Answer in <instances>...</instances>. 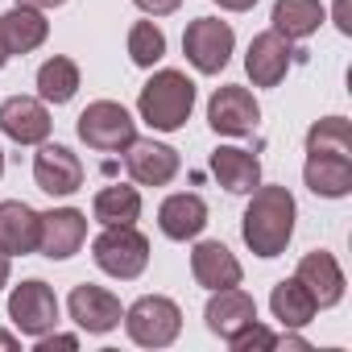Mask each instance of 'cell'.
<instances>
[{"label": "cell", "instance_id": "obj_1", "mask_svg": "<svg viewBox=\"0 0 352 352\" xmlns=\"http://www.w3.org/2000/svg\"><path fill=\"white\" fill-rule=\"evenodd\" d=\"M249 208L241 216V236L257 257H282L286 245L294 241V220H298V204L286 187L270 183V187H253L249 191Z\"/></svg>", "mask_w": 352, "mask_h": 352}, {"label": "cell", "instance_id": "obj_2", "mask_svg": "<svg viewBox=\"0 0 352 352\" xmlns=\"http://www.w3.org/2000/svg\"><path fill=\"white\" fill-rule=\"evenodd\" d=\"M137 112L153 133H179L195 112V83L183 71H153L137 96Z\"/></svg>", "mask_w": 352, "mask_h": 352}, {"label": "cell", "instance_id": "obj_3", "mask_svg": "<svg viewBox=\"0 0 352 352\" xmlns=\"http://www.w3.org/2000/svg\"><path fill=\"white\" fill-rule=\"evenodd\" d=\"M120 323L137 348H170L183 331V307L166 294H141L133 307H124Z\"/></svg>", "mask_w": 352, "mask_h": 352}, {"label": "cell", "instance_id": "obj_4", "mask_svg": "<svg viewBox=\"0 0 352 352\" xmlns=\"http://www.w3.org/2000/svg\"><path fill=\"white\" fill-rule=\"evenodd\" d=\"M91 257L108 278L133 282L149 265V241H145V232H137V224H108L91 241Z\"/></svg>", "mask_w": 352, "mask_h": 352}, {"label": "cell", "instance_id": "obj_5", "mask_svg": "<svg viewBox=\"0 0 352 352\" xmlns=\"http://www.w3.org/2000/svg\"><path fill=\"white\" fill-rule=\"evenodd\" d=\"M79 141L96 153H124L137 141V120L116 100H96L79 112Z\"/></svg>", "mask_w": 352, "mask_h": 352}, {"label": "cell", "instance_id": "obj_6", "mask_svg": "<svg viewBox=\"0 0 352 352\" xmlns=\"http://www.w3.org/2000/svg\"><path fill=\"white\" fill-rule=\"evenodd\" d=\"M236 50V34L220 17H195L183 30V54L199 75H220Z\"/></svg>", "mask_w": 352, "mask_h": 352}, {"label": "cell", "instance_id": "obj_7", "mask_svg": "<svg viewBox=\"0 0 352 352\" xmlns=\"http://www.w3.org/2000/svg\"><path fill=\"white\" fill-rule=\"evenodd\" d=\"M9 323L17 327V336H46L58 327V298L42 278H25L21 286H13L9 294Z\"/></svg>", "mask_w": 352, "mask_h": 352}, {"label": "cell", "instance_id": "obj_8", "mask_svg": "<svg viewBox=\"0 0 352 352\" xmlns=\"http://www.w3.org/2000/svg\"><path fill=\"white\" fill-rule=\"evenodd\" d=\"M208 124L220 133V137H249L257 124H261V104L249 87L241 83H224L212 91L208 100Z\"/></svg>", "mask_w": 352, "mask_h": 352}, {"label": "cell", "instance_id": "obj_9", "mask_svg": "<svg viewBox=\"0 0 352 352\" xmlns=\"http://www.w3.org/2000/svg\"><path fill=\"white\" fill-rule=\"evenodd\" d=\"M67 311H71V323H75L79 331H87V336H108V331H116L120 319H124L120 298H116L108 286H91V282H83V286L71 290Z\"/></svg>", "mask_w": 352, "mask_h": 352}, {"label": "cell", "instance_id": "obj_10", "mask_svg": "<svg viewBox=\"0 0 352 352\" xmlns=\"http://www.w3.org/2000/svg\"><path fill=\"white\" fill-rule=\"evenodd\" d=\"M34 183H38V191H46L54 199L75 195L83 187V162H79V153L67 149V145H58V141L54 145L42 141V149L34 153Z\"/></svg>", "mask_w": 352, "mask_h": 352}, {"label": "cell", "instance_id": "obj_11", "mask_svg": "<svg viewBox=\"0 0 352 352\" xmlns=\"http://www.w3.org/2000/svg\"><path fill=\"white\" fill-rule=\"evenodd\" d=\"M87 245V216L79 208H54L38 216V253L50 261H67Z\"/></svg>", "mask_w": 352, "mask_h": 352}, {"label": "cell", "instance_id": "obj_12", "mask_svg": "<svg viewBox=\"0 0 352 352\" xmlns=\"http://www.w3.org/2000/svg\"><path fill=\"white\" fill-rule=\"evenodd\" d=\"M124 166H129V179L137 187H166L174 183V174H179L183 157L174 145H162L153 137H137L129 149H124Z\"/></svg>", "mask_w": 352, "mask_h": 352}, {"label": "cell", "instance_id": "obj_13", "mask_svg": "<svg viewBox=\"0 0 352 352\" xmlns=\"http://www.w3.org/2000/svg\"><path fill=\"white\" fill-rule=\"evenodd\" d=\"M50 129H54L50 108L38 96H9L0 104V133L17 145H42L50 137Z\"/></svg>", "mask_w": 352, "mask_h": 352}, {"label": "cell", "instance_id": "obj_14", "mask_svg": "<svg viewBox=\"0 0 352 352\" xmlns=\"http://www.w3.org/2000/svg\"><path fill=\"white\" fill-rule=\"evenodd\" d=\"M290 63H294V50H290V42H286L278 30H265V34H257V38L249 42L245 71H249L253 87H278V83L286 79Z\"/></svg>", "mask_w": 352, "mask_h": 352}, {"label": "cell", "instance_id": "obj_15", "mask_svg": "<svg viewBox=\"0 0 352 352\" xmlns=\"http://www.w3.org/2000/svg\"><path fill=\"white\" fill-rule=\"evenodd\" d=\"M204 319H208V331L228 344L245 323L257 319V302H253L249 290L224 286V290H212V298H208V307H204Z\"/></svg>", "mask_w": 352, "mask_h": 352}, {"label": "cell", "instance_id": "obj_16", "mask_svg": "<svg viewBox=\"0 0 352 352\" xmlns=\"http://www.w3.org/2000/svg\"><path fill=\"white\" fill-rule=\"evenodd\" d=\"M157 228L170 241H195L208 228V204L195 191H179V195H166L157 208Z\"/></svg>", "mask_w": 352, "mask_h": 352}, {"label": "cell", "instance_id": "obj_17", "mask_svg": "<svg viewBox=\"0 0 352 352\" xmlns=\"http://www.w3.org/2000/svg\"><path fill=\"white\" fill-rule=\"evenodd\" d=\"M191 274L204 290H224V286H241L245 270L236 261V253L220 241H199L191 249Z\"/></svg>", "mask_w": 352, "mask_h": 352}, {"label": "cell", "instance_id": "obj_18", "mask_svg": "<svg viewBox=\"0 0 352 352\" xmlns=\"http://www.w3.org/2000/svg\"><path fill=\"white\" fill-rule=\"evenodd\" d=\"M294 278L311 290V298H315V307L319 311H327V307H336L340 298H344V270H340V261L331 257V253H323V249H315V253H307L302 261H298V270H294Z\"/></svg>", "mask_w": 352, "mask_h": 352}, {"label": "cell", "instance_id": "obj_19", "mask_svg": "<svg viewBox=\"0 0 352 352\" xmlns=\"http://www.w3.org/2000/svg\"><path fill=\"white\" fill-rule=\"evenodd\" d=\"M302 183L323 199L352 195V157L348 153H307L302 162Z\"/></svg>", "mask_w": 352, "mask_h": 352}, {"label": "cell", "instance_id": "obj_20", "mask_svg": "<svg viewBox=\"0 0 352 352\" xmlns=\"http://www.w3.org/2000/svg\"><path fill=\"white\" fill-rule=\"evenodd\" d=\"M0 38H5L9 54H34L50 38V21H46L42 9L13 5L9 13H0Z\"/></svg>", "mask_w": 352, "mask_h": 352}, {"label": "cell", "instance_id": "obj_21", "mask_svg": "<svg viewBox=\"0 0 352 352\" xmlns=\"http://www.w3.org/2000/svg\"><path fill=\"white\" fill-rule=\"evenodd\" d=\"M38 216L30 204L21 199H5L0 204V249L9 257H25V253H38Z\"/></svg>", "mask_w": 352, "mask_h": 352}, {"label": "cell", "instance_id": "obj_22", "mask_svg": "<svg viewBox=\"0 0 352 352\" xmlns=\"http://www.w3.org/2000/svg\"><path fill=\"white\" fill-rule=\"evenodd\" d=\"M212 174L232 195H249L253 187H261V162L249 149H236V145H220L212 153Z\"/></svg>", "mask_w": 352, "mask_h": 352}, {"label": "cell", "instance_id": "obj_23", "mask_svg": "<svg viewBox=\"0 0 352 352\" xmlns=\"http://www.w3.org/2000/svg\"><path fill=\"white\" fill-rule=\"evenodd\" d=\"M270 311H274V319H278L286 331L307 327V323L319 315V307H315L311 290H307L298 278H282V282L274 286V294H270Z\"/></svg>", "mask_w": 352, "mask_h": 352}, {"label": "cell", "instance_id": "obj_24", "mask_svg": "<svg viewBox=\"0 0 352 352\" xmlns=\"http://www.w3.org/2000/svg\"><path fill=\"white\" fill-rule=\"evenodd\" d=\"M323 5L319 0H274V13H270V21H274V30L286 38V42H302V38H311L319 25H323Z\"/></svg>", "mask_w": 352, "mask_h": 352}, {"label": "cell", "instance_id": "obj_25", "mask_svg": "<svg viewBox=\"0 0 352 352\" xmlns=\"http://www.w3.org/2000/svg\"><path fill=\"white\" fill-rule=\"evenodd\" d=\"M75 91H79V63L75 58L54 54V58H46L38 67V100L58 108V104H71Z\"/></svg>", "mask_w": 352, "mask_h": 352}, {"label": "cell", "instance_id": "obj_26", "mask_svg": "<svg viewBox=\"0 0 352 352\" xmlns=\"http://www.w3.org/2000/svg\"><path fill=\"white\" fill-rule=\"evenodd\" d=\"M91 216L108 228V224H137L141 220V191L137 187H124V183H112V187H100L96 199H91Z\"/></svg>", "mask_w": 352, "mask_h": 352}, {"label": "cell", "instance_id": "obj_27", "mask_svg": "<svg viewBox=\"0 0 352 352\" xmlns=\"http://www.w3.org/2000/svg\"><path fill=\"white\" fill-rule=\"evenodd\" d=\"M307 153H348L352 157V124L344 116H323L307 129Z\"/></svg>", "mask_w": 352, "mask_h": 352}, {"label": "cell", "instance_id": "obj_28", "mask_svg": "<svg viewBox=\"0 0 352 352\" xmlns=\"http://www.w3.org/2000/svg\"><path fill=\"white\" fill-rule=\"evenodd\" d=\"M129 58H133V67L153 71V63L166 58V34H162V25L133 21V30H129Z\"/></svg>", "mask_w": 352, "mask_h": 352}, {"label": "cell", "instance_id": "obj_29", "mask_svg": "<svg viewBox=\"0 0 352 352\" xmlns=\"http://www.w3.org/2000/svg\"><path fill=\"white\" fill-rule=\"evenodd\" d=\"M228 348H232V352H249V348H278V336H274L270 327H261V319H253V323H245V327L228 340Z\"/></svg>", "mask_w": 352, "mask_h": 352}, {"label": "cell", "instance_id": "obj_30", "mask_svg": "<svg viewBox=\"0 0 352 352\" xmlns=\"http://www.w3.org/2000/svg\"><path fill=\"white\" fill-rule=\"evenodd\" d=\"M133 5L145 13V17H170L183 9V0H133Z\"/></svg>", "mask_w": 352, "mask_h": 352}, {"label": "cell", "instance_id": "obj_31", "mask_svg": "<svg viewBox=\"0 0 352 352\" xmlns=\"http://www.w3.org/2000/svg\"><path fill=\"white\" fill-rule=\"evenodd\" d=\"M38 352H54V348H79V336H63V331H46L34 340Z\"/></svg>", "mask_w": 352, "mask_h": 352}, {"label": "cell", "instance_id": "obj_32", "mask_svg": "<svg viewBox=\"0 0 352 352\" xmlns=\"http://www.w3.org/2000/svg\"><path fill=\"white\" fill-rule=\"evenodd\" d=\"M336 25H340V34H352V21H348V0H336Z\"/></svg>", "mask_w": 352, "mask_h": 352}, {"label": "cell", "instance_id": "obj_33", "mask_svg": "<svg viewBox=\"0 0 352 352\" xmlns=\"http://www.w3.org/2000/svg\"><path fill=\"white\" fill-rule=\"evenodd\" d=\"M216 5H220V9H228V13H249L257 0H216Z\"/></svg>", "mask_w": 352, "mask_h": 352}, {"label": "cell", "instance_id": "obj_34", "mask_svg": "<svg viewBox=\"0 0 352 352\" xmlns=\"http://www.w3.org/2000/svg\"><path fill=\"white\" fill-rule=\"evenodd\" d=\"M9 274H13V257H9L5 249H0V290L9 286Z\"/></svg>", "mask_w": 352, "mask_h": 352}, {"label": "cell", "instance_id": "obj_35", "mask_svg": "<svg viewBox=\"0 0 352 352\" xmlns=\"http://www.w3.org/2000/svg\"><path fill=\"white\" fill-rule=\"evenodd\" d=\"M13 5H30V9H58V5H67V0H13Z\"/></svg>", "mask_w": 352, "mask_h": 352}, {"label": "cell", "instance_id": "obj_36", "mask_svg": "<svg viewBox=\"0 0 352 352\" xmlns=\"http://www.w3.org/2000/svg\"><path fill=\"white\" fill-rule=\"evenodd\" d=\"M0 348H5V352L21 348V336H17V331H0Z\"/></svg>", "mask_w": 352, "mask_h": 352}, {"label": "cell", "instance_id": "obj_37", "mask_svg": "<svg viewBox=\"0 0 352 352\" xmlns=\"http://www.w3.org/2000/svg\"><path fill=\"white\" fill-rule=\"evenodd\" d=\"M13 54H9V46H5V38H0V71H5V63H9Z\"/></svg>", "mask_w": 352, "mask_h": 352}, {"label": "cell", "instance_id": "obj_38", "mask_svg": "<svg viewBox=\"0 0 352 352\" xmlns=\"http://www.w3.org/2000/svg\"><path fill=\"white\" fill-rule=\"evenodd\" d=\"M0 179H5V149H0Z\"/></svg>", "mask_w": 352, "mask_h": 352}]
</instances>
